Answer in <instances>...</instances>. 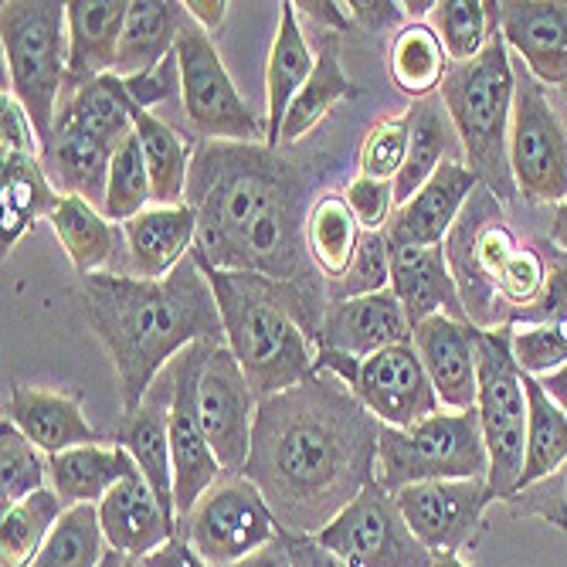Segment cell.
Here are the masks:
<instances>
[{
	"label": "cell",
	"mask_w": 567,
	"mask_h": 567,
	"mask_svg": "<svg viewBox=\"0 0 567 567\" xmlns=\"http://www.w3.org/2000/svg\"><path fill=\"white\" fill-rule=\"evenodd\" d=\"M197 408L204 435H208L225 476H245L259 394L251 391L245 371L225 343L212 350L208 368L200 374Z\"/></svg>",
	"instance_id": "2e32d148"
},
{
	"label": "cell",
	"mask_w": 567,
	"mask_h": 567,
	"mask_svg": "<svg viewBox=\"0 0 567 567\" xmlns=\"http://www.w3.org/2000/svg\"><path fill=\"white\" fill-rule=\"evenodd\" d=\"M48 483V458L8 419L0 422V506L11 509Z\"/></svg>",
	"instance_id": "f6af8a7d"
},
{
	"label": "cell",
	"mask_w": 567,
	"mask_h": 567,
	"mask_svg": "<svg viewBox=\"0 0 567 567\" xmlns=\"http://www.w3.org/2000/svg\"><path fill=\"white\" fill-rule=\"evenodd\" d=\"M404 524L411 527L425 550L435 557L458 554L466 547L489 506L486 480H445V483H415L394 493Z\"/></svg>",
	"instance_id": "e0dca14e"
},
{
	"label": "cell",
	"mask_w": 567,
	"mask_h": 567,
	"mask_svg": "<svg viewBox=\"0 0 567 567\" xmlns=\"http://www.w3.org/2000/svg\"><path fill=\"white\" fill-rule=\"evenodd\" d=\"M391 289V248H388V235L384 231H364L357 245V259L350 266V272L340 282L327 286L330 302L340 299H357V296H374Z\"/></svg>",
	"instance_id": "7dc6e473"
},
{
	"label": "cell",
	"mask_w": 567,
	"mask_h": 567,
	"mask_svg": "<svg viewBox=\"0 0 567 567\" xmlns=\"http://www.w3.org/2000/svg\"><path fill=\"white\" fill-rule=\"evenodd\" d=\"M59 187L51 184L41 157H0V245L14 248L34 221H48L59 208Z\"/></svg>",
	"instance_id": "836d02e7"
},
{
	"label": "cell",
	"mask_w": 567,
	"mask_h": 567,
	"mask_svg": "<svg viewBox=\"0 0 567 567\" xmlns=\"http://www.w3.org/2000/svg\"><path fill=\"white\" fill-rule=\"evenodd\" d=\"M286 550H289V564L292 567H350L347 560H340L333 550H327L317 537H292L282 534Z\"/></svg>",
	"instance_id": "f5cc1de1"
},
{
	"label": "cell",
	"mask_w": 567,
	"mask_h": 567,
	"mask_svg": "<svg viewBox=\"0 0 567 567\" xmlns=\"http://www.w3.org/2000/svg\"><path fill=\"white\" fill-rule=\"evenodd\" d=\"M302 8L306 18H313L323 31H333V34H343L353 28V18L347 11V4H330V0H306V4H296Z\"/></svg>",
	"instance_id": "9f6ffc18"
},
{
	"label": "cell",
	"mask_w": 567,
	"mask_h": 567,
	"mask_svg": "<svg viewBox=\"0 0 567 567\" xmlns=\"http://www.w3.org/2000/svg\"><path fill=\"white\" fill-rule=\"evenodd\" d=\"M99 524L102 537H106L113 550L140 560L177 537V524L164 513L157 493L150 489L143 473L110 489V496L99 503Z\"/></svg>",
	"instance_id": "484cf974"
},
{
	"label": "cell",
	"mask_w": 567,
	"mask_h": 567,
	"mask_svg": "<svg viewBox=\"0 0 567 567\" xmlns=\"http://www.w3.org/2000/svg\"><path fill=\"white\" fill-rule=\"evenodd\" d=\"M381 429L340 378L317 371L259 401L245 480L282 534L317 537L378 480Z\"/></svg>",
	"instance_id": "7a4b0ae2"
},
{
	"label": "cell",
	"mask_w": 567,
	"mask_h": 567,
	"mask_svg": "<svg viewBox=\"0 0 567 567\" xmlns=\"http://www.w3.org/2000/svg\"><path fill=\"white\" fill-rule=\"evenodd\" d=\"M4 419L48 455L102 442V435L82 415L79 394H72V391H48V388L14 384Z\"/></svg>",
	"instance_id": "d4e9b609"
},
{
	"label": "cell",
	"mask_w": 567,
	"mask_h": 567,
	"mask_svg": "<svg viewBox=\"0 0 567 567\" xmlns=\"http://www.w3.org/2000/svg\"><path fill=\"white\" fill-rule=\"evenodd\" d=\"M102 544H106V537H102L99 506L79 503L62 513V520L48 534L31 567H99L106 557Z\"/></svg>",
	"instance_id": "7bdbcfd3"
},
{
	"label": "cell",
	"mask_w": 567,
	"mask_h": 567,
	"mask_svg": "<svg viewBox=\"0 0 567 567\" xmlns=\"http://www.w3.org/2000/svg\"><path fill=\"white\" fill-rule=\"evenodd\" d=\"M130 92L120 75H102L82 89H72L59 102V116H55V136H82L106 143L120 150L126 136H133V120H130Z\"/></svg>",
	"instance_id": "83f0119b"
},
{
	"label": "cell",
	"mask_w": 567,
	"mask_h": 567,
	"mask_svg": "<svg viewBox=\"0 0 567 567\" xmlns=\"http://www.w3.org/2000/svg\"><path fill=\"white\" fill-rule=\"evenodd\" d=\"M171 374L153 381L150 394L136 411H123L116 425V445L126 449L136 462V470L157 493L167 517L177 524V503H174V458H171Z\"/></svg>",
	"instance_id": "d6986e66"
},
{
	"label": "cell",
	"mask_w": 567,
	"mask_h": 567,
	"mask_svg": "<svg viewBox=\"0 0 567 567\" xmlns=\"http://www.w3.org/2000/svg\"><path fill=\"white\" fill-rule=\"evenodd\" d=\"M99 567H143L140 557H130V554H120V550H106Z\"/></svg>",
	"instance_id": "6125c7cd"
},
{
	"label": "cell",
	"mask_w": 567,
	"mask_h": 567,
	"mask_svg": "<svg viewBox=\"0 0 567 567\" xmlns=\"http://www.w3.org/2000/svg\"><path fill=\"white\" fill-rule=\"evenodd\" d=\"M499 31L540 85L567 82V0H506Z\"/></svg>",
	"instance_id": "ffe728a7"
},
{
	"label": "cell",
	"mask_w": 567,
	"mask_h": 567,
	"mask_svg": "<svg viewBox=\"0 0 567 567\" xmlns=\"http://www.w3.org/2000/svg\"><path fill=\"white\" fill-rule=\"evenodd\" d=\"M150 200H153V184H150V171H146V161H143L140 136L133 130V136H126V143L116 150V157H113L102 215H106L110 221H116V225H126L130 218L146 212Z\"/></svg>",
	"instance_id": "ee69618b"
},
{
	"label": "cell",
	"mask_w": 567,
	"mask_h": 567,
	"mask_svg": "<svg viewBox=\"0 0 567 567\" xmlns=\"http://www.w3.org/2000/svg\"><path fill=\"white\" fill-rule=\"evenodd\" d=\"M126 251L116 276L167 279L197 245V215L190 204L177 208H146L123 225Z\"/></svg>",
	"instance_id": "603a6c76"
},
{
	"label": "cell",
	"mask_w": 567,
	"mask_h": 567,
	"mask_svg": "<svg viewBox=\"0 0 567 567\" xmlns=\"http://www.w3.org/2000/svg\"><path fill=\"white\" fill-rule=\"evenodd\" d=\"M143 567H208V564L200 560V554L184 537H174L161 550H153L150 557H143Z\"/></svg>",
	"instance_id": "11a10c76"
},
{
	"label": "cell",
	"mask_w": 567,
	"mask_h": 567,
	"mask_svg": "<svg viewBox=\"0 0 567 567\" xmlns=\"http://www.w3.org/2000/svg\"><path fill=\"white\" fill-rule=\"evenodd\" d=\"M540 388L560 404V411L567 415V368H560V371H554V374H547V378H540Z\"/></svg>",
	"instance_id": "91938a15"
},
{
	"label": "cell",
	"mask_w": 567,
	"mask_h": 567,
	"mask_svg": "<svg viewBox=\"0 0 567 567\" xmlns=\"http://www.w3.org/2000/svg\"><path fill=\"white\" fill-rule=\"evenodd\" d=\"M353 24H360L364 31H384L391 24H398V18L404 14L401 4H391V0H350L347 4Z\"/></svg>",
	"instance_id": "db71d44e"
},
{
	"label": "cell",
	"mask_w": 567,
	"mask_h": 567,
	"mask_svg": "<svg viewBox=\"0 0 567 567\" xmlns=\"http://www.w3.org/2000/svg\"><path fill=\"white\" fill-rule=\"evenodd\" d=\"M509 327L480 333V429L489 452L486 496L489 503H506L520 489L527 458V422L530 401L524 388V371L509 347Z\"/></svg>",
	"instance_id": "9c48e42d"
},
{
	"label": "cell",
	"mask_w": 567,
	"mask_h": 567,
	"mask_svg": "<svg viewBox=\"0 0 567 567\" xmlns=\"http://www.w3.org/2000/svg\"><path fill=\"white\" fill-rule=\"evenodd\" d=\"M388 69H391L398 92L422 102V99L439 95L442 82L452 72V59H449V51H445V44L432 24L411 21L391 41Z\"/></svg>",
	"instance_id": "f35d334b"
},
{
	"label": "cell",
	"mask_w": 567,
	"mask_h": 567,
	"mask_svg": "<svg viewBox=\"0 0 567 567\" xmlns=\"http://www.w3.org/2000/svg\"><path fill=\"white\" fill-rule=\"evenodd\" d=\"M513 92H517V79H513L503 31H493L480 59L452 65L449 79L439 89L442 106L458 133L462 153H466V167L503 204H513L520 197L509 171Z\"/></svg>",
	"instance_id": "5b68a950"
},
{
	"label": "cell",
	"mask_w": 567,
	"mask_h": 567,
	"mask_svg": "<svg viewBox=\"0 0 567 567\" xmlns=\"http://www.w3.org/2000/svg\"><path fill=\"white\" fill-rule=\"evenodd\" d=\"M279 524L259 486L245 476H221L177 527L208 567H228L279 537Z\"/></svg>",
	"instance_id": "4fadbf2b"
},
{
	"label": "cell",
	"mask_w": 567,
	"mask_h": 567,
	"mask_svg": "<svg viewBox=\"0 0 567 567\" xmlns=\"http://www.w3.org/2000/svg\"><path fill=\"white\" fill-rule=\"evenodd\" d=\"M480 333L473 323H458L445 313L415 327V343L425 374L449 411H473L480 398Z\"/></svg>",
	"instance_id": "ac0fdd59"
},
{
	"label": "cell",
	"mask_w": 567,
	"mask_h": 567,
	"mask_svg": "<svg viewBox=\"0 0 567 567\" xmlns=\"http://www.w3.org/2000/svg\"><path fill=\"white\" fill-rule=\"evenodd\" d=\"M184 21H187L184 4H171V0H133L113 75L133 79V75L157 72L174 55L177 38L187 28Z\"/></svg>",
	"instance_id": "4dcf8cb0"
},
{
	"label": "cell",
	"mask_w": 567,
	"mask_h": 567,
	"mask_svg": "<svg viewBox=\"0 0 567 567\" xmlns=\"http://www.w3.org/2000/svg\"><path fill=\"white\" fill-rule=\"evenodd\" d=\"M404 116H408V126H411L408 161H404L401 174L391 181L398 208L415 197L445 161H462V157H466V153H462V143H458V133H455V126H452V120H449V113H445L439 95L415 102V106H411Z\"/></svg>",
	"instance_id": "f546056e"
},
{
	"label": "cell",
	"mask_w": 567,
	"mask_h": 567,
	"mask_svg": "<svg viewBox=\"0 0 567 567\" xmlns=\"http://www.w3.org/2000/svg\"><path fill=\"white\" fill-rule=\"evenodd\" d=\"M136 462L126 449H102V445H82L59 455H48V483L55 496L69 506L92 503L99 506L116 489L123 480L136 476Z\"/></svg>",
	"instance_id": "1f68e13d"
},
{
	"label": "cell",
	"mask_w": 567,
	"mask_h": 567,
	"mask_svg": "<svg viewBox=\"0 0 567 567\" xmlns=\"http://www.w3.org/2000/svg\"><path fill=\"white\" fill-rule=\"evenodd\" d=\"M317 371L340 378L350 394L388 429H411L442 411L415 343H398L364 360L320 347Z\"/></svg>",
	"instance_id": "30bf717a"
},
{
	"label": "cell",
	"mask_w": 567,
	"mask_h": 567,
	"mask_svg": "<svg viewBox=\"0 0 567 567\" xmlns=\"http://www.w3.org/2000/svg\"><path fill=\"white\" fill-rule=\"evenodd\" d=\"M184 8L197 21V28H204V31H218L225 14H228L225 0H190V4H184Z\"/></svg>",
	"instance_id": "680465c9"
},
{
	"label": "cell",
	"mask_w": 567,
	"mask_h": 567,
	"mask_svg": "<svg viewBox=\"0 0 567 567\" xmlns=\"http://www.w3.org/2000/svg\"><path fill=\"white\" fill-rule=\"evenodd\" d=\"M228 567H292V564H289L286 540H282V534H279V537H276L272 544H266L262 550H255V554H248L245 560L228 564Z\"/></svg>",
	"instance_id": "6f0895ef"
},
{
	"label": "cell",
	"mask_w": 567,
	"mask_h": 567,
	"mask_svg": "<svg viewBox=\"0 0 567 567\" xmlns=\"http://www.w3.org/2000/svg\"><path fill=\"white\" fill-rule=\"evenodd\" d=\"M79 306L89 330L106 347L123 411H136L167 368L190 343H225L221 313L208 276L194 255L167 279H130L92 272L79 279Z\"/></svg>",
	"instance_id": "3957f363"
},
{
	"label": "cell",
	"mask_w": 567,
	"mask_h": 567,
	"mask_svg": "<svg viewBox=\"0 0 567 567\" xmlns=\"http://www.w3.org/2000/svg\"><path fill=\"white\" fill-rule=\"evenodd\" d=\"M116 150L95 140H82V136H55L44 153L41 164L51 177V184L59 187V194H72V197H85L92 208L102 212L106 204V184H110V167H113Z\"/></svg>",
	"instance_id": "8d00e7d4"
},
{
	"label": "cell",
	"mask_w": 567,
	"mask_h": 567,
	"mask_svg": "<svg viewBox=\"0 0 567 567\" xmlns=\"http://www.w3.org/2000/svg\"><path fill=\"white\" fill-rule=\"evenodd\" d=\"M560 89H564V95H567V82H564V85H560Z\"/></svg>",
	"instance_id": "e7e4bbea"
},
{
	"label": "cell",
	"mask_w": 567,
	"mask_h": 567,
	"mask_svg": "<svg viewBox=\"0 0 567 567\" xmlns=\"http://www.w3.org/2000/svg\"><path fill=\"white\" fill-rule=\"evenodd\" d=\"M489 452L480 411H435L411 429H381L378 483L394 496L415 483L486 480Z\"/></svg>",
	"instance_id": "52a82bcc"
},
{
	"label": "cell",
	"mask_w": 567,
	"mask_h": 567,
	"mask_svg": "<svg viewBox=\"0 0 567 567\" xmlns=\"http://www.w3.org/2000/svg\"><path fill=\"white\" fill-rule=\"evenodd\" d=\"M0 41L11 72V95L48 146L59 102L69 89V11L55 0H8L0 8Z\"/></svg>",
	"instance_id": "8992f818"
},
{
	"label": "cell",
	"mask_w": 567,
	"mask_h": 567,
	"mask_svg": "<svg viewBox=\"0 0 567 567\" xmlns=\"http://www.w3.org/2000/svg\"><path fill=\"white\" fill-rule=\"evenodd\" d=\"M550 241L567 255V200L557 204V212H554V225H550Z\"/></svg>",
	"instance_id": "94428289"
},
{
	"label": "cell",
	"mask_w": 567,
	"mask_h": 567,
	"mask_svg": "<svg viewBox=\"0 0 567 567\" xmlns=\"http://www.w3.org/2000/svg\"><path fill=\"white\" fill-rule=\"evenodd\" d=\"M44 143L24 113L21 102L4 92L0 95V157H41Z\"/></svg>",
	"instance_id": "f907efd6"
},
{
	"label": "cell",
	"mask_w": 567,
	"mask_h": 567,
	"mask_svg": "<svg viewBox=\"0 0 567 567\" xmlns=\"http://www.w3.org/2000/svg\"><path fill=\"white\" fill-rule=\"evenodd\" d=\"M48 225L82 276L120 272L123 251H126L123 225H113L99 208H92L85 197L65 194L59 200V208L48 215Z\"/></svg>",
	"instance_id": "f1b7e54d"
},
{
	"label": "cell",
	"mask_w": 567,
	"mask_h": 567,
	"mask_svg": "<svg viewBox=\"0 0 567 567\" xmlns=\"http://www.w3.org/2000/svg\"><path fill=\"white\" fill-rule=\"evenodd\" d=\"M350 92H353V85H350L343 62H340V34L327 31V34H320L317 69H313V75H309V82L299 89V95L292 99V106L286 113V123L279 133V150L299 143L306 133H313L327 120V113Z\"/></svg>",
	"instance_id": "74e56055"
},
{
	"label": "cell",
	"mask_w": 567,
	"mask_h": 567,
	"mask_svg": "<svg viewBox=\"0 0 567 567\" xmlns=\"http://www.w3.org/2000/svg\"><path fill=\"white\" fill-rule=\"evenodd\" d=\"M506 506L517 513V517H540L560 530H567V496H564V476H550L537 486H527L520 493H513Z\"/></svg>",
	"instance_id": "816d5d0a"
},
{
	"label": "cell",
	"mask_w": 567,
	"mask_h": 567,
	"mask_svg": "<svg viewBox=\"0 0 567 567\" xmlns=\"http://www.w3.org/2000/svg\"><path fill=\"white\" fill-rule=\"evenodd\" d=\"M200 272L208 276L218 302L225 347L259 401L317 374L320 327L330 306L327 299L255 272H225L208 266H200Z\"/></svg>",
	"instance_id": "277c9868"
},
{
	"label": "cell",
	"mask_w": 567,
	"mask_h": 567,
	"mask_svg": "<svg viewBox=\"0 0 567 567\" xmlns=\"http://www.w3.org/2000/svg\"><path fill=\"white\" fill-rule=\"evenodd\" d=\"M520 248V238L513 235L506 221V204L480 184L466 200L458 221L442 241L449 272L466 306V317L476 330H503L509 327L506 309L499 302V276L509 255Z\"/></svg>",
	"instance_id": "ba28073f"
},
{
	"label": "cell",
	"mask_w": 567,
	"mask_h": 567,
	"mask_svg": "<svg viewBox=\"0 0 567 567\" xmlns=\"http://www.w3.org/2000/svg\"><path fill=\"white\" fill-rule=\"evenodd\" d=\"M69 89H82L116 69L130 0H69Z\"/></svg>",
	"instance_id": "4316f807"
},
{
	"label": "cell",
	"mask_w": 567,
	"mask_h": 567,
	"mask_svg": "<svg viewBox=\"0 0 567 567\" xmlns=\"http://www.w3.org/2000/svg\"><path fill=\"white\" fill-rule=\"evenodd\" d=\"M476 187H480V177L466 164L445 161L432 174V181L391 215L388 231H384L388 241L391 245H442Z\"/></svg>",
	"instance_id": "7402d4cb"
},
{
	"label": "cell",
	"mask_w": 567,
	"mask_h": 567,
	"mask_svg": "<svg viewBox=\"0 0 567 567\" xmlns=\"http://www.w3.org/2000/svg\"><path fill=\"white\" fill-rule=\"evenodd\" d=\"M509 347L513 357L524 374L530 378H547L560 368H567V313L554 317L547 323H534V327H509Z\"/></svg>",
	"instance_id": "bcb514c9"
},
{
	"label": "cell",
	"mask_w": 567,
	"mask_h": 567,
	"mask_svg": "<svg viewBox=\"0 0 567 567\" xmlns=\"http://www.w3.org/2000/svg\"><path fill=\"white\" fill-rule=\"evenodd\" d=\"M513 120H509V171L517 194L530 204L567 200V133L550 106L547 89L513 62Z\"/></svg>",
	"instance_id": "8fae6325"
},
{
	"label": "cell",
	"mask_w": 567,
	"mask_h": 567,
	"mask_svg": "<svg viewBox=\"0 0 567 567\" xmlns=\"http://www.w3.org/2000/svg\"><path fill=\"white\" fill-rule=\"evenodd\" d=\"M350 567H432L435 554L411 534L394 496L374 480L340 517L317 534Z\"/></svg>",
	"instance_id": "9a60e30c"
},
{
	"label": "cell",
	"mask_w": 567,
	"mask_h": 567,
	"mask_svg": "<svg viewBox=\"0 0 567 567\" xmlns=\"http://www.w3.org/2000/svg\"><path fill=\"white\" fill-rule=\"evenodd\" d=\"M221 343H190L184 353L171 360V458H174V503H177V527L190 517L200 496L208 493L221 476V462L204 435L200 425V408H197V391H200V374L208 368L212 350Z\"/></svg>",
	"instance_id": "5bb4252c"
},
{
	"label": "cell",
	"mask_w": 567,
	"mask_h": 567,
	"mask_svg": "<svg viewBox=\"0 0 567 567\" xmlns=\"http://www.w3.org/2000/svg\"><path fill=\"white\" fill-rule=\"evenodd\" d=\"M388 248H391V292L404 306L411 327H419L439 313L458 323H470L442 245H391L388 241Z\"/></svg>",
	"instance_id": "cb8c5ba5"
},
{
	"label": "cell",
	"mask_w": 567,
	"mask_h": 567,
	"mask_svg": "<svg viewBox=\"0 0 567 567\" xmlns=\"http://www.w3.org/2000/svg\"><path fill=\"white\" fill-rule=\"evenodd\" d=\"M432 28L442 38L449 59L466 65L483 55L493 31H499V4L483 0H442L432 11Z\"/></svg>",
	"instance_id": "b9f144b4"
},
{
	"label": "cell",
	"mask_w": 567,
	"mask_h": 567,
	"mask_svg": "<svg viewBox=\"0 0 567 567\" xmlns=\"http://www.w3.org/2000/svg\"><path fill=\"white\" fill-rule=\"evenodd\" d=\"M524 388H527V401H530V422H527V458H524L520 489L557 476L560 466L567 462V415L540 388L537 378L524 374Z\"/></svg>",
	"instance_id": "ab89813d"
},
{
	"label": "cell",
	"mask_w": 567,
	"mask_h": 567,
	"mask_svg": "<svg viewBox=\"0 0 567 567\" xmlns=\"http://www.w3.org/2000/svg\"><path fill=\"white\" fill-rule=\"evenodd\" d=\"M320 174L269 143H197L184 197L197 215L190 255L208 269L269 276L330 302L306 245Z\"/></svg>",
	"instance_id": "6da1fadb"
},
{
	"label": "cell",
	"mask_w": 567,
	"mask_h": 567,
	"mask_svg": "<svg viewBox=\"0 0 567 567\" xmlns=\"http://www.w3.org/2000/svg\"><path fill=\"white\" fill-rule=\"evenodd\" d=\"M432 567H476V564H466V560H458V554H445V557H435Z\"/></svg>",
	"instance_id": "be15d7a7"
},
{
	"label": "cell",
	"mask_w": 567,
	"mask_h": 567,
	"mask_svg": "<svg viewBox=\"0 0 567 567\" xmlns=\"http://www.w3.org/2000/svg\"><path fill=\"white\" fill-rule=\"evenodd\" d=\"M360 221L353 218L350 204L337 190L317 194L313 208L306 218V245H309V259L320 269V276L330 282H340L353 259H357V245H360Z\"/></svg>",
	"instance_id": "d590c367"
},
{
	"label": "cell",
	"mask_w": 567,
	"mask_h": 567,
	"mask_svg": "<svg viewBox=\"0 0 567 567\" xmlns=\"http://www.w3.org/2000/svg\"><path fill=\"white\" fill-rule=\"evenodd\" d=\"M317 69V59L313 51L306 44V34L299 28V14H296V4H282V18H279V31H276V41H272V55H269V69H266V92H269V116H266V126H269V146L279 150V133H282V123H286V113L292 106V99L299 95V89L309 82Z\"/></svg>",
	"instance_id": "e575fe53"
},
{
	"label": "cell",
	"mask_w": 567,
	"mask_h": 567,
	"mask_svg": "<svg viewBox=\"0 0 567 567\" xmlns=\"http://www.w3.org/2000/svg\"><path fill=\"white\" fill-rule=\"evenodd\" d=\"M411 327L404 306L391 289L374 296L340 299L327 306V317L320 327V347L364 360L398 343H411Z\"/></svg>",
	"instance_id": "44dd1931"
},
{
	"label": "cell",
	"mask_w": 567,
	"mask_h": 567,
	"mask_svg": "<svg viewBox=\"0 0 567 567\" xmlns=\"http://www.w3.org/2000/svg\"><path fill=\"white\" fill-rule=\"evenodd\" d=\"M353 218L364 231H381L388 228L394 208V184L391 181H374V177H353L343 190Z\"/></svg>",
	"instance_id": "681fc988"
},
{
	"label": "cell",
	"mask_w": 567,
	"mask_h": 567,
	"mask_svg": "<svg viewBox=\"0 0 567 567\" xmlns=\"http://www.w3.org/2000/svg\"><path fill=\"white\" fill-rule=\"evenodd\" d=\"M408 143H411V126L408 116L384 120L378 123L364 146H360V177H374V181H394L408 161Z\"/></svg>",
	"instance_id": "c3c4849f"
},
{
	"label": "cell",
	"mask_w": 567,
	"mask_h": 567,
	"mask_svg": "<svg viewBox=\"0 0 567 567\" xmlns=\"http://www.w3.org/2000/svg\"><path fill=\"white\" fill-rule=\"evenodd\" d=\"M126 110L143 146V161H146L150 184H153V204H157V208H177L187 197V177H190V161H194L190 140L177 126L136 106L133 99L126 102Z\"/></svg>",
	"instance_id": "d6a6232c"
},
{
	"label": "cell",
	"mask_w": 567,
	"mask_h": 567,
	"mask_svg": "<svg viewBox=\"0 0 567 567\" xmlns=\"http://www.w3.org/2000/svg\"><path fill=\"white\" fill-rule=\"evenodd\" d=\"M177 72H181V102L190 126L204 140L225 143H266L269 126L241 99L225 62L218 59L215 41L204 28H184L177 38Z\"/></svg>",
	"instance_id": "7c38bea8"
},
{
	"label": "cell",
	"mask_w": 567,
	"mask_h": 567,
	"mask_svg": "<svg viewBox=\"0 0 567 567\" xmlns=\"http://www.w3.org/2000/svg\"><path fill=\"white\" fill-rule=\"evenodd\" d=\"M62 513L65 503L55 496V489H38L34 496L0 513V567H31Z\"/></svg>",
	"instance_id": "60d3db41"
}]
</instances>
